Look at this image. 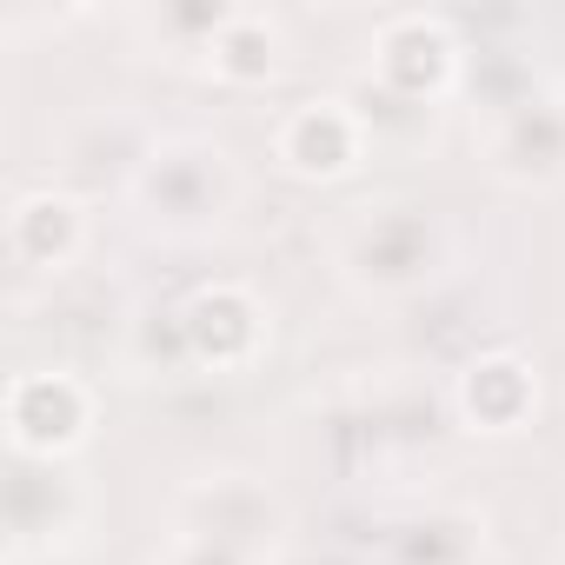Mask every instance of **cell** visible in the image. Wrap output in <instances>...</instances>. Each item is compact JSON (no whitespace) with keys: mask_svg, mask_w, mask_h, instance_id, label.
<instances>
[{"mask_svg":"<svg viewBox=\"0 0 565 565\" xmlns=\"http://www.w3.org/2000/svg\"><path fill=\"white\" fill-rule=\"evenodd\" d=\"M239 200H246V173H239L233 147L206 140V134L160 140L134 167V206L167 239H213L220 226H233Z\"/></svg>","mask_w":565,"mask_h":565,"instance_id":"2","label":"cell"},{"mask_svg":"<svg viewBox=\"0 0 565 565\" xmlns=\"http://www.w3.org/2000/svg\"><path fill=\"white\" fill-rule=\"evenodd\" d=\"M373 140L366 114L340 94H313V100H294L273 127V153L287 160V173H307V180H333L360 160V147Z\"/></svg>","mask_w":565,"mask_h":565,"instance_id":"4","label":"cell"},{"mask_svg":"<svg viewBox=\"0 0 565 565\" xmlns=\"http://www.w3.org/2000/svg\"><path fill=\"white\" fill-rule=\"evenodd\" d=\"M14 565H87L81 552H67V545H47V552H34V558H14Z\"/></svg>","mask_w":565,"mask_h":565,"instance_id":"6","label":"cell"},{"mask_svg":"<svg viewBox=\"0 0 565 565\" xmlns=\"http://www.w3.org/2000/svg\"><path fill=\"white\" fill-rule=\"evenodd\" d=\"M459 239L419 200H360L333 226V273L360 300H413L446 279Z\"/></svg>","mask_w":565,"mask_h":565,"instance_id":"1","label":"cell"},{"mask_svg":"<svg viewBox=\"0 0 565 565\" xmlns=\"http://www.w3.org/2000/svg\"><path fill=\"white\" fill-rule=\"evenodd\" d=\"M486 167L525 193L565 186V94L532 87L519 100H499L486 114Z\"/></svg>","mask_w":565,"mask_h":565,"instance_id":"3","label":"cell"},{"mask_svg":"<svg viewBox=\"0 0 565 565\" xmlns=\"http://www.w3.org/2000/svg\"><path fill=\"white\" fill-rule=\"evenodd\" d=\"M393 565H479L486 558V519L466 505H426L393 525L386 539Z\"/></svg>","mask_w":565,"mask_h":565,"instance_id":"5","label":"cell"}]
</instances>
